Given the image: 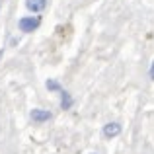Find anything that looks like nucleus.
Wrapping results in <instances>:
<instances>
[{"mask_svg":"<svg viewBox=\"0 0 154 154\" xmlns=\"http://www.w3.org/2000/svg\"><path fill=\"white\" fill-rule=\"evenodd\" d=\"M121 133V125L119 123H107L103 127V135L107 137V139H111V137H117Z\"/></svg>","mask_w":154,"mask_h":154,"instance_id":"2","label":"nucleus"},{"mask_svg":"<svg viewBox=\"0 0 154 154\" xmlns=\"http://www.w3.org/2000/svg\"><path fill=\"white\" fill-rule=\"evenodd\" d=\"M60 107L63 109H70V105H72V98H70V94L68 92H64V90H60Z\"/></svg>","mask_w":154,"mask_h":154,"instance_id":"5","label":"nucleus"},{"mask_svg":"<svg viewBox=\"0 0 154 154\" xmlns=\"http://www.w3.org/2000/svg\"><path fill=\"white\" fill-rule=\"evenodd\" d=\"M26 6L31 12H41V10H45L47 0H26Z\"/></svg>","mask_w":154,"mask_h":154,"instance_id":"3","label":"nucleus"},{"mask_svg":"<svg viewBox=\"0 0 154 154\" xmlns=\"http://www.w3.org/2000/svg\"><path fill=\"white\" fill-rule=\"evenodd\" d=\"M31 119L37 121V123H43V121L51 119V113L45 111V109H33V111H31Z\"/></svg>","mask_w":154,"mask_h":154,"instance_id":"4","label":"nucleus"},{"mask_svg":"<svg viewBox=\"0 0 154 154\" xmlns=\"http://www.w3.org/2000/svg\"><path fill=\"white\" fill-rule=\"evenodd\" d=\"M47 88H49V90H55V92H60L59 82H55V80H49V82H47Z\"/></svg>","mask_w":154,"mask_h":154,"instance_id":"6","label":"nucleus"},{"mask_svg":"<svg viewBox=\"0 0 154 154\" xmlns=\"http://www.w3.org/2000/svg\"><path fill=\"white\" fill-rule=\"evenodd\" d=\"M20 29L26 31V33H31L33 29H37L39 27V18L37 16H27V18H22L20 20Z\"/></svg>","mask_w":154,"mask_h":154,"instance_id":"1","label":"nucleus"},{"mask_svg":"<svg viewBox=\"0 0 154 154\" xmlns=\"http://www.w3.org/2000/svg\"><path fill=\"white\" fill-rule=\"evenodd\" d=\"M150 78L154 80V60H152V64H150Z\"/></svg>","mask_w":154,"mask_h":154,"instance_id":"7","label":"nucleus"}]
</instances>
